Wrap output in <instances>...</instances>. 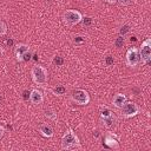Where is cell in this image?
I'll use <instances>...</instances> for the list:
<instances>
[{
  "label": "cell",
  "instance_id": "obj_1",
  "mask_svg": "<svg viewBox=\"0 0 151 151\" xmlns=\"http://www.w3.org/2000/svg\"><path fill=\"white\" fill-rule=\"evenodd\" d=\"M61 149L64 150H72V149H76V147H79L80 146V143H79V139L77 137V134L73 132L72 129H68L64 136L61 137Z\"/></svg>",
  "mask_w": 151,
  "mask_h": 151
},
{
  "label": "cell",
  "instance_id": "obj_2",
  "mask_svg": "<svg viewBox=\"0 0 151 151\" xmlns=\"http://www.w3.org/2000/svg\"><path fill=\"white\" fill-rule=\"evenodd\" d=\"M31 76L33 81L39 85V86H44L47 84V78H48V73L47 70L41 66V65H34L31 70Z\"/></svg>",
  "mask_w": 151,
  "mask_h": 151
},
{
  "label": "cell",
  "instance_id": "obj_3",
  "mask_svg": "<svg viewBox=\"0 0 151 151\" xmlns=\"http://www.w3.org/2000/svg\"><path fill=\"white\" fill-rule=\"evenodd\" d=\"M120 110H122V116L124 118H132V117L137 116L139 113V111H140L139 106L136 103L127 101V100L123 104V106L120 107Z\"/></svg>",
  "mask_w": 151,
  "mask_h": 151
},
{
  "label": "cell",
  "instance_id": "obj_4",
  "mask_svg": "<svg viewBox=\"0 0 151 151\" xmlns=\"http://www.w3.org/2000/svg\"><path fill=\"white\" fill-rule=\"evenodd\" d=\"M139 50V57L142 64H147L151 60V39L147 38L142 42V46Z\"/></svg>",
  "mask_w": 151,
  "mask_h": 151
},
{
  "label": "cell",
  "instance_id": "obj_5",
  "mask_svg": "<svg viewBox=\"0 0 151 151\" xmlns=\"http://www.w3.org/2000/svg\"><path fill=\"white\" fill-rule=\"evenodd\" d=\"M81 20H83V15L77 9H67L64 13V21L70 26H74L79 24Z\"/></svg>",
  "mask_w": 151,
  "mask_h": 151
},
{
  "label": "cell",
  "instance_id": "obj_6",
  "mask_svg": "<svg viewBox=\"0 0 151 151\" xmlns=\"http://www.w3.org/2000/svg\"><path fill=\"white\" fill-rule=\"evenodd\" d=\"M71 97H72V100L76 101L78 105H86L90 103V94L87 93V91L81 90V88L74 90Z\"/></svg>",
  "mask_w": 151,
  "mask_h": 151
},
{
  "label": "cell",
  "instance_id": "obj_7",
  "mask_svg": "<svg viewBox=\"0 0 151 151\" xmlns=\"http://www.w3.org/2000/svg\"><path fill=\"white\" fill-rule=\"evenodd\" d=\"M140 63V57H139V50L138 47H131L126 52V64L131 67L137 66Z\"/></svg>",
  "mask_w": 151,
  "mask_h": 151
},
{
  "label": "cell",
  "instance_id": "obj_8",
  "mask_svg": "<svg viewBox=\"0 0 151 151\" xmlns=\"http://www.w3.org/2000/svg\"><path fill=\"white\" fill-rule=\"evenodd\" d=\"M29 51V46L26 45V44H19L17 45L15 50H14V55H15V59L18 61H22V57L26 52Z\"/></svg>",
  "mask_w": 151,
  "mask_h": 151
},
{
  "label": "cell",
  "instance_id": "obj_9",
  "mask_svg": "<svg viewBox=\"0 0 151 151\" xmlns=\"http://www.w3.org/2000/svg\"><path fill=\"white\" fill-rule=\"evenodd\" d=\"M38 130H39L40 134H41L42 137H46V138H51V137H53V134H54L53 127H52L50 124H47V123H44V124L39 125Z\"/></svg>",
  "mask_w": 151,
  "mask_h": 151
},
{
  "label": "cell",
  "instance_id": "obj_10",
  "mask_svg": "<svg viewBox=\"0 0 151 151\" xmlns=\"http://www.w3.org/2000/svg\"><path fill=\"white\" fill-rule=\"evenodd\" d=\"M29 100H31L32 104L38 105V104H41V103L44 101V96H42V93H41L39 90L34 88V90H32L31 93H29Z\"/></svg>",
  "mask_w": 151,
  "mask_h": 151
},
{
  "label": "cell",
  "instance_id": "obj_11",
  "mask_svg": "<svg viewBox=\"0 0 151 151\" xmlns=\"http://www.w3.org/2000/svg\"><path fill=\"white\" fill-rule=\"evenodd\" d=\"M104 143L106 146H109L110 149H113V150H117L119 147V144H118V140L117 138L112 134V133H107L104 138Z\"/></svg>",
  "mask_w": 151,
  "mask_h": 151
},
{
  "label": "cell",
  "instance_id": "obj_12",
  "mask_svg": "<svg viewBox=\"0 0 151 151\" xmlns=\"http://www.w3.org/2000/svg\"><path fill=\"white\" fill-rule=\"evenodd\" d=\"M125 101H126V97H125V94H122V93L114 94V97H113V99H112V104H113V106L117 107V109H120Z\"/></svg>",
  "mask_w": 151,
  "mask_h": 151
},
{
  "label": "cell",
  "instance_id": "obj_13",
  "mask_svg": "<svg viewBox=\"0 0 151 151\" xmlns=\"http://www.w3.org/2000/svg\"><path fill=\"white\" fill-rule=\"evenodd\" d=\"M101 119H103L104 125H105L106 127H111V126L114 124V117H113V114H111V116H109V117H105V118H101Z\"/></svg>",
  "mask_w": 151,
  "mask_h": 151
},
{
  "label": "cell",
  "instance_id": "obj_14",
  "mask_svg": "<svg viewBox=\"0 0 151 151\" xmlns=\"http://www.w3.org/2000/svg\"><path fill=\"white\" fill-rule=\"evenodd\" d=\"M45 116H46L48 119H52V120H55V119H57V113H55L53 110H46V111H45Z\"/></svg>",
  "mask_w": 151,
  "mask_h": 151
},
{
  "label": "cell",
  "instance_id": "obj_15",
  "mask_svg": "<svg viewBox=\"0 0 151 151\" xmlns=\"http://www.w3.org/2000/svg\"><path fill=\"white\" fill-rule=\"evenodd\" d=\"M6 32H7V26H6V24L4 22V20L0 19V37L5 35Z\"/></svg>",
  "mask_w": 151,
  "mask_h": 151
},
{
  "label": "cell",
  "instance_id": "obj_16",
  "mask_svg": "<svg viewBox=\"0 0 151 151\" xmlns=\"http://www.w3.org/2000/svg\"><path fill=\"white\" fill-rule=\"evenodd\" d=\"M54 93H55L57 96H61V94L65 93V88H64L63 86H58L57 88H54Z\"/></svg>",
  "mask_w": 151,
  "mask_h": 151
},
{
  "label": "cell",
  "instance_id": "obj_17",
  "mask_svg": "<svg viewBox=\"0 0 151 151\" xmlns=\"http://www.w3.org/2000/svg\"><path fill=\"white\" fill-rule=\"evenodd\" d=\"M111 114H112V112H111L110 110H105V111H101V118L109 117V116H111Z\"/></svg>",
  "mask_w": 151,
  "mask_h": 151
},
{
  "label": "cell",
  "instance_id": "obj_18",
  "mask_svg": "<svg viewBox=\"0 0 151 151\" xmlns=\"http://www.w3.org/2000/svg\"><path fill=\"white\" fill-rule=\"evenodd\" d=\"M117 2H119V4L123 5V6H126V5H130L131 0H117Z\"/></svg>",
  "mask_w": 151,
  "mask_h": 151
},
{
  "label": "cell",
  "instance_id": "obj_19",
  "mask_svg": "<svg viewBox=\"0 0 151 151\" xmlns=\"http://www.w3.org/2000/svg\"><path fill=\"white\" fill-rule=\"evenodd\" d=\"M129 31V26H126V25H124L123 27H122V29H120V34H124L125 32H127Z\"/></svg>",
  "mask_w": 151,
  "mask_h": 151
},
{
  "label": "cell",
  "instance_id": "obj_20",
  "mask_svg": "<svg viewBox=\"0 0 151 151\" xmlns=\"http://www.w3.org/2000/svg\"><path fill=\"white\" fill-rule=\"evenodd\" d=\"M4 134H5V129L2 125H0V139L4 137Z\"/></svg>",
  "mask_w": 151,
  "mask_h": 151
},
{
  "label": "cell",
  "instance_id": "obj_21",
  "mask_svg": "<svg viewBox=\"0 0 151 151\" xmlns=\"http://www.w3.org/2000/svg\"><path fill=\"white\" fill-rule=\"evenodd\" d=\"M84 24L90 25V24H91V18H85V19H84Z\"/></svg>",
  "mask_w": 151,
  "mask_h": 151
},
{
  "label": "cell",
  "instance_id": "obj_22",
  "mask_svg": "<svg viewBox=\"0 0 151 151\" xmlns=\"http://www.w3.org/2000/svg\"><path fill=\"white\" fill-rule=\"evenodd\" d=\"M123 41H124V39L120 37V38L118 39V41H117V45H118V46H119V45H122V42H123Z\"/></svg>",
  "mask_w": 151,
  "mask_h": 151
},
{
  "label": "cell",
  "instance_id": "obj_23",
  "mask_svg": "<svg viewBox=\"0 0 151 151\" xmlns=\"http://www.w3.org/2000/svg\"><path fill=\"white\" fill-rule=\"evenodd\" d=\"M104 1H106L107 4H116L117 2V0H104Z\"/></svg>",
  "mask_w": 151,
  "mask_h": 151
},
{
  "label": "cell",
  "instance_id": "obj_24",
  "mask_svg": "<svg viewBox=\"0 0 151 151\" xmlns=\"http://www.w3.org/2000/svg\"><path fill=\"white\" fill-rule=\"evenodd\" d=\"M0 53H4V50H2V47H1V45H0Z\"/></svg>",
  "mask_w": 151,
  "mask_h": 151
}]
</instances>
